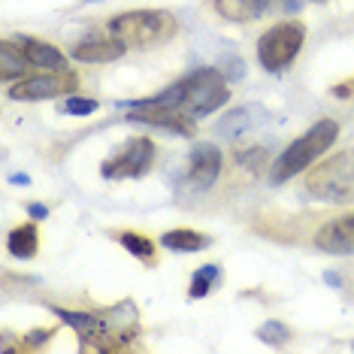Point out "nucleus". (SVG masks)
Here are the masks:
<instances>
[{
	"instance_id": "f257e3e1",
	"label": "nucleus",
	"mask_w": 354,
	"mask_h": 354,
	"mask_svg": "<svg viewBox=\"0 0 354 354\" xmlns=\"http://www.w3.org/2000/svg\"><path fill=\"white\" fill-rule=\"evenodd\" d=\"M146 100L164 103V106H173L191 118H200V115L218 112L224 103L230 100V88L215 67H200L194 73H188L185 79H179V82H173L170 88H164L160 94L146 97Z\"/></svg>"
},
{
	"instance_id": "f03ea898",
	"label": "nucleus",
	"mask_w": 354,
	"mask_h": 354,
	"mask_svg": "<svg viewBox=\"0 0 354 354\" xmlns=\"http://www.w3.org/2000/svg\"><path fill=\"white\" fill-rule=\"evenodd\" d=\"M336 136H339V124H336L333 118H321V122H315L309 131L297 136L291 146L270 164V182L281 185V182L294 179L297 173L309 170V167L336 142Z\"/></svg>"
},
{
	"instance_id": "7ed1b4c3",
	"label": "nucleus",
	"mask_w": 354,
	"mask_h": 354,
	"mask_svg": "<svg viewBox=\"0 0 354 354\" xmlns=\"http://www.w3.org/2000/svg\"><path fill=\"white\" fill-rule=\"evenodd\" d=\"M109 37L122 39L127 49H151L176 37L179 21L167 10H133L109 19Z\"/></svg>"
},
{
	"instance_id": "20e7f679",
	"label": "nucleus",
	"mask_w": 354,
	"mask_h": 354,
	"mask_svg": "<svg viewBox=\"0 0 354 354\" xmlns=\"http://www.w3.org/2000/svg\"><path fill=\"white\" fill-rule=\"evenodd\" d=\"M306 191L324 203H354V149H342L306 176Z\"/></svg>"
},
{
	"instance_id": "39448f33",
	"label": "nucleus",
	"mask_w": 354,
	"mask_h": 354,
	"mask_svg": "<svg viewBox=\"0 0 354 354\" xmlns=\"http://www.w3.org/2000/svg\"><path fill=\"white\" fill-rule=\"evenodd\" d=\"M303 39H306V28L291 19L263 30V37L257 39V61H261V67L270 70V73H281L300 55Z\"/></svg>"
},
{
	"instance_id": "423d86ee",
	"label": "nucleus",
	"mask_w": 354,
	"mask_h": 354,
	"mask_svg": "<svg viewBox=\"0 0 354 354\" xmlns=\"http://www.w3.org/2000/svg\"><path fill=\"white\" fill-rule=\"evenodd\" d=\"M151 164H155V142L146 140V136H136V140H131L127 146L118 149L115 155H109L103 160L100 173H103V179H109V182L140 179V176H146L151 170Z\"/></svg>"
},
{
	"instance_id": "0eeeda50",
	"label": "nucleus",
	"mask_w": 354,
	"mask_h": 354,
	"mask_svg": "<svg viewBox=\"0 0 354 354\" xmlns=\"http://www.w3.org/2000/svg\"><path fill=\"white\" fill-rule=\"evenodd\" d=\"M79 88V76L70 73L67 67L64 70H43L39 76H28L19 79L10 88V97L12 100H52L61 97V94H70Z\"/></svg>"
},
{
	"instance_id": "6e6552de",
	"label": "nucleus",
	"mask_w": 354,
	"mask_h": 354,
	"mask_svg": "<svg viewBox=\"0 0 354 354\" xmlns=\"http://www.w3.org/2000/svg\"><path fill=\"white\" fill-rule=\"evenodd\" d=\"M127 112V122H140V124H151V127H164V131L182 133V136H194V118L185 115V112L164 106V103H151V100H131L122 103Z\"/></svg>"
},
{
	"instance_id": "1a4fd4ad",
	"label": "nucleus",
	"mask_w": 354,
	"mask_h": 354,
	"mask_svg": "<svg viewBox=\"0 0 354 354\" xmlns=\"http://www.w3.org/2000/svg\"><path fill=\"white\" fill-rule=\"evenodd\" d=\"M6 46H12L15 52L25 58L28 67H39V70H64V58L61 49H55L52 43H46V39H37V37H28V34H19V37H6L3 39Z\"/></svg>"
},
{
	"instance_id": "9d476101",
	"label": "nucleus",
	"mask_w": 354,
	"mask_h": 354,
	"mask_svg": "<svg viewBox=\"0 0 354 354\" xmlns=\"http://www.w3.org/2000/svg\"><path fill=\"white\" fill-rule=\"evenodd\" d=\"M297 10V0H215V12L227 21H257L276 10Z\"/></svg>"
},
{
	"instance_id": "9b49d317",
	"label": "nucleus",
	"mask_w": 354,
	"mask_h": 354,
	"mask_svg": "<svg viewBox=\"0 0 354 354\" xmlns=\"http://www.w3.org/2000/svg\"><path fill=\"white\" fill-rule=\"evenodd\" d=\"M315 248H321L324 254H354V212L330 218L324 227L315 233Z\"/></svg>"
},
{
	"instance_id": "f8f14e48",
	"label": "nucleus",
	"mask_w": 354,
	"mask_h": 354,
	"mask_svg": "<svg viewBox=\"0 0 354 354\" xmlns=\"http://www.w3.org/2000/svg\"><path fill=\"white\" fill-rule=\"evenodd\" d=\"M218 176H221V151L212 142H200L188 158V182L194 188L206 191L218 182Z\"/></svg>"
},
{
	"instance_id": "ddd939ff",
	"label": "nucleus",
	"mask_w": 354,
	"mask_h": 354,
	"mask_svg": "<svg viewBox=\"0 0 354 354\" xmlns=\"http://www.w3.org/2000/svg\"><path fill=\"white\" fill-rule=\"evenodd\" d=\"M267 118V112L263 106H257V103H248V106H239V109H230L227 115L218 118V124H215V133L224 136V140H236V136H243L248 131H254L257 124Z\"/></svg>"
},
{
	"instance_id": "4468645a",
	"label": "nucleus",
	"mask_w": 354,
	"mask_h": 354,
	"mask_svg": "<svg viewBox=\"0 0 354 354\" xmlns=\"http://www.w3.org/2000/svg\"><path fill=\"white\" fill-rule=\"evenodd\" d=\"M127 52V46L115 37H88L82 43L73 46V58L82 61V64H109V61H118L122 55Z\"/></svg>"
},
{
	"instance_id": "2eb2a0df",
	"label": "nucleus",
	"mask_w": 354,
	"mask_h": 354,
	"mask_svg": "<svg viewBox=\"0 0 354 354\" xmlns=\"http://www.w3.org/2000/svg\"><path fill=\"white\" fill-rule=\"evenodd\" d=\"M160 245L170 248V252L191 254V252H203V248L212 245V236H206V233H200V230H191V227H176L160 236Z\"/></svg>"
},
{
	"instance_id": "dca6fc26",
	"label": "nucleus",
	"mask_w": 354,
	"mask_h": 354,
	"mask_svg": "<svg viewBox=\"0 0 354 354\" xmlns=\"http://www.w3.org/2000/svg\"><path fill=\"white\" fill-rule=\"evenodd\" d=\"M6 248H10V254L19 257V261H28V257H34L37 248H39V230H37V224H19L15 230H10V236H6Z\"/></svg>"
},
{
	"instance_id": "f3484780",
	"label": "nucleus",
	"mask_w": 354,
	"mask_h": 354,
	"mask_svg": "<svg viewBox=\"0 0 354 354\" xmlns=\"http://www.w3.org/2000/svg\"><path fill=\"white\" fill-rule=\"evenodd\" d=\"M52 312L64 321V324L73 327L79 336L91 333V330H103V327H106V318H103L100 312H70V309H61V306H52Z\"/></svg>"
},
{
	"instance_id": "a211bd4d",
	"label": "nucleus",
	"mask_w": 354,
	"mask_h": 354,
	"mask_svg": "<svg viewBox=\"0 0 354 354\" xmlns=\"http://www.w3.org/2000/svg\"><path fill=\"white\" fill-rule=\"evenodd\" d=\"M115 239H118V243H122L133 257H140V261H149V263L155 261V245H151V239L142 236V233L122 230V233H115Z\"/></svg>"
},
{
	"instance_id": "6ab92c4d",
	"label": "nucleus",
	"mask_w": 354,
	"mask_h": 354,
	"mask_svg": "<svg viewBox=\"0 0 354 354\" xmlns=\"http://www.w3.org/2000/svg\"><path fill=\"white\" fill-rule=\"evenodd\" d=\"M218 279H221V270L215 267V263H206V267H200L194 276H191L188 297H191V300H200V297H206L215 288V281H218Z\"/></svg>"
},
{
	"instance_id": "aec40b11",
	"label": "nucleus",
	"mask_w": 354,
	"mask_h": 354,
	"mask_svg": "<svg viewBox=\"0 0 354 354\" xmlns=\"http://www.w3.org/2000/svg\"><path fill=\"white\" fill-rule=\"evenodd\" d=\"M0 52H3V70H0V76H3V82H12L15 76L21 79V73L28 70V64H25V58H21L19 52L12 49V46H0Z\"/></svg>"
},
{
	"instance_id": "412c9836",
	"label": "nucleus",
	"mask_w": 354,
	"mask_h": 354,
	"mask_svg": "<svg viewBox=\"0 0 354 354\" xmlns=\"http://www.w3.org/2000/svg\"><path fill=\"white\" fill-rule=\"evenodd\" d=\"M257 336L267 345H285L291 339V330H288V324H281V321H263V324L257 327Z\"/></svg>"
},
{
	"instance_id": "4be33fe9",
	"label": "nucleus",
	"mask_w": 354,
	"mask_h": 354,
	"mask_svg": "<svg viewBox=\"0 0 354 354\" xmlns=\"http://www.w3.org/2000/svg\"><path fill=\"white\" fill-rule=\"evenodd\" d=\"M64 112H70V115H94V112L100 109V103L97 100H91V97H70V100H64Z\"/></svg>"
},
{
	"instance_id": "5701e85b",
	"label": "nucleus",
	"mask_w": 354,
	"mask_h": 354,
	"mask_svg": "<svg viewBox=\"0 0 354 354\" xmlns=\"http://www.w3.org/2000/svg\"><path fill=\"white\" fill-rule=\"evenodd\" d=\"M236 160L239 164H245V167H261V164H267V149H252V151H236Z\"/></svg>"
},
{
	"instance_id": "b1692460",
	"label": "nucleus",
	"mask_w": 354,
	"mask_h": 354,
	"mask_svg": "<svg viewBox=\"0 0 354 354\" xmlns=\"http://www.w3.org/2000/svg\"><path fill=\"white\" fill-rule=\"evenodd\" d=\"M52 333H55V330H49V327H46V330H43V327H37L34 333H30L28 339H25V345H39V342H49V339H52Z\"/></svg>"
},
{
	"instance_id": "393cba45",
	"label": "nucleus",
	"mask_w": 354,
	"mask_h": 354,
	"mask_svg": "<svg viewBox=\"0 0 354 354\" xmlns=\"http://www.w3.org/2000/svg\"><path fill=\"white\" fill-rule=\"evenodd\" d=\"M28 212H30V218H46V215H49V206H43V203H30L28 206Z\"/></svg>"
},
{
	"instance_id": "a878e982",
	"label": "nucleus",
	"mask_w": 354,
	"mask_h": 354,
	"mask_svg": "<svg viewBox=\"0 0 354 354\" xmlns=\"http://www.w3.org/2000/svg\"><path fill=\"white\" fill-rule=\"evenodd\" d=\"M333 97H351V85H348V82L333 85Z\"/></svg>"
},
{
	"instance_id": "bb28decb",
	"label": "nucleus",
	"mask_w": 354,
	"mask_h": 354,
	"mask_svg": "<svg viewBox=\"0 0 354 354\" xmlns=\"http://www.w3.org/2000/svg\"><path fill=\"white\" fill-rule=\"evenodd\" d=\"M324 281H327V285H333V288H339V285H342V279L336 276L333 270H327V272H324Z\"/></svg>"
},
{
	"instance_id": "cd10ccee",
	"label": "nucleus",
	"mask_w": 354,
	"mask_h": 354,
	"mask_svg": "<svg viewBox=\"0 0 354 354\" xmlns=\"http://www.w3.org/2000/svg\"><path fill=\"white\" fill-rule=\"evenodd\" d=\"M10 182H15V185H28L30 179H28V176H25V173H19V176H12V179H10Z\"/></svg>"
},
{
	"instance_id": "c85d7f7f",
	"label": "nucleus",
	"mask_w": 354,
	"mask_h": 354,
	"mask_svg": "<svg viewBox=\"0 0 354 354\" xmlns=\"http://www.w3.org/2000/svg\"><path fill=\"white\" fill-rule=\"evenodd\" d=\"M315 3H324V0H315Z\"/></svg>"
},
{
	"instance_id": "c756f323",
	"label": "nucleus",
	"mask_w": 354,
	"mask_h": 354,
	"mask_svg": "<svg viewBox=\"0 0 354 354\" xmlns=\"http://www.w3.org/2000/svg\"><path fill=\"white\" fill-rule=\"evenodd\" d=\"M88 3H91V0H88Z\"/></svg>"
}]
</instances>
